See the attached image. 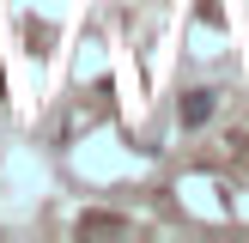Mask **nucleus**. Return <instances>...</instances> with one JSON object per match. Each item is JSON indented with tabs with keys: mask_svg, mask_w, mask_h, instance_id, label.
<instances>
[{
	"mask_svg": "<svg viewBox=\"0 0 249 243\" xmlns=\"http://www.w3.org/2000/svg\"><path fill=\"white\" fill-rule=\"evenodd\" d=\"M213 122V91H189L182 97V128H207Z\"/></svg>",
	"mask_w": 249,
	"mask_h": 243,
	"instance_id": "1",
	"label": "nucleus"
}]
</instances>
